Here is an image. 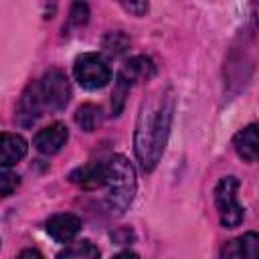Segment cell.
<instances>
[{
  "label": "cell",
  "mask_w": 259,
  "mask_h": 259,
  "mask_svg": "<svg viewBox=\"0 0 259 259\" xmlns=\"http://www.w3.org/2000/svg\"><path fill=\"white\" fill-rule=\"evenodd\" d=\"M174 113V97L168 89L152 93L140 109L136 123V156L146 172H152L164 152Z\"/></svg>",
  "instance_id": "1"
},
{
  "label": "cell",
  "mask_w": 259,
  "mask_h": 259,
  "mask_svg": "<svg viewBox=\"0 0 259 259\" xmlns=\"http://www.w3.org/2000/svg\"><path fill=\"white\" fill-rule=\"evenodd\" d=\"M105 188L111 208L123 212L136 194V170L125 156H111L105 162Z\"/></svg>",
  "instance_id": "2"
},
{
  "label": "cell",
  "mask_w": 259,
  "mask_h": 259,
  "mask_svg": "<svg viewBox=\"0 0 259 259\" xmlns=\"http://www.w3.org/2000/svg\"><path fill=\"white\" fill-rule=\"evenodd\" d=\"M154 75V63L148 57H132L121 71L117 73V81L111 93V111L113 115H119V111L123 109L125 97L132 91V87L140 81H146Z\"/></svg>",
  "instance_id": "3"
},
{
  "label": "cell",
  "mask_w": 259,
  "mask_h": 259,
  "mask_svg": "<svg viewBox=\"0 0 259 259\" xmlns=\"http://www.w3.org/2000/svg\"><path fill=\"white\" fill-rule=\"evenodd\" d=\"M237 190H239V180L235 176H225L214 186V204L219 210L221 225L225 229L239 227L245 217V210L237 200Z\"/></svg>",
  "instance_id": "4"
},
{
  "label": "cell",
  "mask_w": 259,
  "mask_h": 259,
  "mask_svg": "<svg viewBox=\"0 0 259 259\" xmlns=\"http://www.w3.org/2000/svg\"><path fill=\"white\" fill-rule=\"evenodd\" d=\"M73 73L79 85H83L85 89H101L111 79V69L107 61L97 53H83L81 57H77Z\"/></svg>",
  "instance_id": "5"
},
{
  "label": "cell",
  "mask_w": 259,
  "mask_h": 259,
  "mask_svg": "<svg viewBox=\"0 0 259 259\" xmlns=\"http://www.w3.org/2000/svg\"><path fill=\"white\" fill-rule=\"evenodd\" d=\"M47 111H61L67 107L69 99H71V85L69 79L63 71L53 69L49 73L42 75V79L38 81Z\"/></svg>",
  "instance_id": "6"
},
{
  "label": "cell",
  "mask_w": 259,
  "mask_h": 259,
  "mask_svg": "<svg viewBox=\"0 0 259 259\" xmlns=\"http://www.w3.org/2000/svg\"><path fill=\"white\" fill-rule=\"evenodd\" d=\"M45 111H47V105H45V99H42L38 81H34V83H30L24 89V93L20 97V103H18V119H20V123L30 125L32 121H36L38 117H42Z\"/></svg>",
  "instance_id": "7"
},
{
  "label": "cell",
  "mask_w": 259,
  "mask_h": 259,
  "mask_svg": "<svg viewBox=\"0 0 259 259\" xmlns=\"http://www.w3.org/2000/svg\"><path fill=\"white\" fill-rule=\"evenodd\" d=\"M69 140V130L65 123L61 121H55L47 127H42L36 136H34V146L38 152L51 156V154H57Z\"/></svg>",
  "instance_id": "8"
},
{
  "label": "cell",
  "mask_w": 259,
  "mask_h": 259,
  "mask_svg": "<svg viewBox=\"0 0 259 259\" xmlns=\"http://www.w3.org/2000/svg\"><path fill=\"white\" fill-rule=\"evenodd\" d=\"M221 259H259V235L245 233L221 249Z\"/></svg>",
  "instance_id": "9"
},
{
  "label": "cell",
  "mask_w": 259,
  "mask_h": 259,
  "mask_svg": "<svg viewBox=\"0 0 259 259\" xmlns=\"http://www.w3.org/2000/svg\"><path fill=\"white\" fill-rule=\"evenodd\" d=\"M233 148L245 162H257L259 160V125L249 123L243 130H239L233 138Z\"/></svg>",
  "instance_id": "10"
},
{
  "label": "cell",
  "mask_w": 259,
  "mask_h": 259,
  "mask_svg": "<svg viewBox=\"0 0 259 259\" xmlns=\"http://www.w3.org/2000/svg\"><path fill=\"white\" fill-rule=\"evenodd\" d=\"M79 231H81V219L77 214H71V212H61V214H55L47 221V233L57 243L71 241Z\"/></svg>",
  "instance_id": "11"
},
{
  "label": "cell",
  "mask_w": 259,
  "mask_h": 259,
  "mask_svg": "<svg viewBox=\"0 0 259 259\" xmlns=\"http://www.w3.org/2000/svg\"><path fill=\"white\" fill-rule=\"evenodd\" d=\"M69 180L85 190H95L105 186V162H91L75 168L69 174Z\"/></svg>",
  "instance_id": "12"
},
{
  "label": "cell",
  "mask_w": 259,
  "mask_h": 259,
  "mask_svg": "<svg viewBox=\"0 0 259 259\" xmlns=\"http://www.w3.org/2000/svg\"><path fill=\"white\" fill-rule=\"evenodd\" d=\"M26 148L28 146H26V140L22 136L4 132L2 134V158H0L2 168H10L18 160H22L26 154Z\"/></svg>",
  "instance_id": "13"
},
{
  "label": "cell",
  "mask_w": 259,
  "mask_h": 259,
  "mask_svg": "<svg viewBox=\"0 0 259 259\" xmlns=\"http://www.w3.org/2000/svg\"><path fill=\"white\" fill-rule=\"evenodd\" d=\"M57 259H99V249L89 241H79L65 247Z\"/></svg>",
  "instance_id": "14"
},
{
  "label": "cell",
  "mask_w": 259,
  "mask_h": 259,
  "mask_svg": "<svg viewBox=\"0 0 259 259\" xmlns=\"http://www.w3.org/2000/svg\"><path fill=\"white\" fill-rule=\"evenodd\" d=\"M75 121L79 123L81 130L93 132L101 121V109L97 105H93V103H83L75 113Z\"/></svg>",
  "instance_id": "15"
},
{
  "label": "cell",
  "mask_w": 259,
  "mask_h": 259,
  "mask_svg": "<svg viewBox=\"0 0 259 259\" xmlns=\"http://www.w3.org/2000/svg\"><path fill=\"white\" fill-rule=\"evenodd\" d=\"M125 47H127V38H125L121 32H111V34L105 38V49H107L109 53H113V55L125 51Z\"/></svg>",
  "instance_id": "16"
},
{
  "label": "cell",
  "mask_w": 259,
  "mask_h": 259,
  "mask_svg": "<svg viewBox=\"0 0 259 259\" xmlns=\"http://www.w3.org/2000/svg\"><path fill=\"white\" fill-rule=\"evenodd\" d=\"M0 184H2V196H10L18 186V176L14 172H10L8 168H4L2 176H0Z\"/></svg>",
  "instance_id": "17"
},
{
  "label": "cell",
  "mask_w": 259,
  "mask_h": 259,
  "mask_svg": "<svg viewBox=\"0 0 259 259\" xmlns=\"http://www.w3.org/2000/svg\"><path fill=\"white\" fill-rule=\"evenodd\" d=\"M69 16H71V22H73V24H77V26H79V24H85L87 18H89V8H87V4H83V2L73 4Z\"/></svg>",
  "instance_id": "18"
},
{
  "label": "cell",
  "mask_w": 259,
  "mask_h": 259,
  "mask_svg": "<svg viewBox=\"0 0 259 259\" xmlns=\"http://www.w3.org/2000/svg\"><path fill=\"white\" fill-rule=\"evenodd\" d=\"M125 10H130V12H134V14H144L146 10H148V4L146 2H140V4H136V2H130V4H121Z\"/></svg>",
  "instance_id": "19"
},
{
  "label": "cell",
  "mask_w": 259,
  "mask_h": 259,
  "mask_svg": "<svg viewBox=\"0 0 259 259\" xmlns=\"http://www.w3.org/2000/svg\"><path fill=\"white\" fill-rule=\"evenodd\" d=\"M16 259H45V257L36 249H24V251H20V255Z\"/></svg>",
  "instance_id": "20"
},
{
  "label": "cell",
  "mask_w": 259,
  "mask_h": 259,
  "mask_svg": "<svg viewBox=\"0 0 259 259\" xmlns=\"http://www.w3.org/2000/svg\"><path fill=\"white\" fill-rule=\"evenodd\" d=\"M113 259H140L134 251H121V253H117Z\"/></svg>",
  "instance_id": "21"
}]
</instances>
